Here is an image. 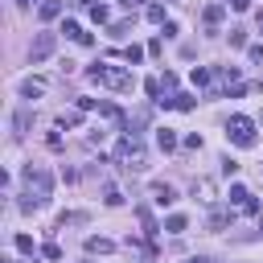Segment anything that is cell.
Returning a JSON list of instances; mask_svg holds the SVG:
<instances>
[{
	"label": "cell",
	"mask_w": 263,
	"mask_h": 263,
	"mask_svg": "<svg viewBox=\"0 0 263 263\" xmlns=\"http://www.w3.org/2000/svg\"><path fill=\"white\" fill-rule=\"evenodd\" d=\"M148 21H156V25H164V4H152V8H148Z\"/></svg>",
	"instance_id": "21"
},
{
	"label": "cell",
	"mask_w": 263,
	"mask_h": 263,
	"mask_svg": "<svg viewBox=\"0 0 263 263\" xmlns=\"http://www.w3.org/2000/svg\"><path fill=\"white\" fill-rule=\"evenodd\" d=\"M127 29H132V21H115V25H111V33H115V37H123Z\"/></svg>",
	"instance_id": "28"
},
{
	"label": "cell",
	"mask_w": 263,
	"mask_h": 263,
	"mask_svg": "<svg viewBox=\"0 0 263 263\" xmlns=\"http://www.w3.org/2000/svg\"><path fill=\"white\" fill-rule=\"evenodd\" d=\"M173 86H177V74H168V70H164V78H160V90H173Z\"/></svg>",
	"instance_id": "29"
},
{
	"label": "cell",
	"mask_w": 263,
	"mask_h": 263,
	"mask_svg": "<svg viewBox=\"0 0 263 263\" xmlns=\"http://www.w3.org/2000/svg\"><path fill=\"white\" fill-rule=\"evenodd\" d=\"M144 90H148L152 99H160V78H148V82H144Z\"/></svg>",
	"instance_id": "26"
},
{
	"label": "cell",
	"mask_w": 263,
	"mask_h": 263,
	"mask_svg": "<svg viewBox=\"0 0 263 263\" xmlns=\"http://www.w3.org/2000/svg\"><path fill=\"white\" fill-rule=\"evenodd\" d=\"M193 103H197L193 95H173V107H177V111H193Z\"/></svg>",
	"instance_id": "18"
},
{
	"label": "cell",
	"mask_w": 263,
	"mask_h": 263,
	"mask_svg": "<svg viewBox=\"0 0 263 263\" xmlns=\"http://www.w3.org/2000/svg\"><path fill=\"white\" fill-rule=\"evenodd\" d=\"M53 16H62V4L58 0H45L41 4V21H53Z\"/></svg>",
	"instance_id": "13"
},
{
	"label": "cell",
	"mask_w": 263,
	"mask_h": 263,
	"mask_svg": "<svg viewBox=\"0 0 263 263\" xmlns=\"http://www.w3.org/2000/svg\"><path fill=\"white\" fill-rule=\"evenodd\" d=\"M247 53H251V62H263V45H251Z\"/></svg>",
	"instance_id": "30"
},
{
	"label": "cell",
	"mask_w": 263,
	"mask_h": 263,
	"mask_svg": "<svg viewBox=\"0 0 263 263\" xmlns=\"http://www.w3.org/2000/svg\"><path fill=\"white\" fill-rule=\"evenodd\" d=\"M16 251H25V255H33V238H29V234H16Z\"/></svg>",
	"instance_id": "23"
},
{
	"label": "cell",
	"mask_w": 263,
	"mask_h": 263,
	"mask_svg": "<svg viewBox=\"0 0 263 263\" xmlns=\"http://www.w3.org/2000/svg\"><path fill=\"white\" fill-rule=\"evenodd\" d=\"M123 4H127V8H132V4H140V0H123Z\"/></svg>",
	"instance_id": "32"
},
{
	"label": "cell",
	"mask_w": 263,
	"mask_h": 263,
	"mask_svg": "<svg viewBox=\"0 0 263 263\" xmlns=\"http://www.w3.org/2000/svg\"><path fill=\"white\" fill-rule=\"evenodd\" d=\"M49 185H53V181H49V173H45V168H25V193H29V197H37L41 205L49 201Z\"/></svg>",
	"instance_id": "3"
},
{
	"label": "cell",
	"mask_w": 263,
	"mask_h": 263,
	"mask_svg": "<svg viewBox=\"0 0 263 263\" xmlns=\"http://www.w3.org/2000/svg\"><path fill=\"white\" fill-rule=\"evenodd\" d=\"M226 222H230L226 210H214V214H210V230H226Z\"/></svg>",
	"instance_id": "15"
},
{
	"label": "cell",
	"mask_w": 263,
	"mask_h": 263,
	"mask_svg": "<svg viewBox=\"0 0 263 263\" xmlns=\"http://www.w3.org/2000/svg\"><path fill=\"white\" fill-rule=\"evenodd\" d=\"M78 123H82L78 111H62V115H58V127H78Z\"/></svg>",
	"instance_id": "14"
},
{
	"label": "cell",
	"mask_w": 263,
	"mask_h": 263,
	"mask_svg": "<svg viewBox=\"0 0 263 263\" xmlns=\"http://www.w3.org/2000/svg\"><path fill=\"white\" fill-rule=\"evenodd\" d=\"M53 45H58V41H53V33H37V41H33L29 58H33V62H45V58L53 53Z\"/></svg>",
	"instance_id": "5"
},
{
	"label": "cell",
	"mask_w": 263,
	"mask_h": 263,
	"mask_svg": "<svg viewBox=\"0 0 263 263\" xmlns=\"http://www.w3.org/2000/svg\"><path fill=\"white\" fill-rule=\"evenodd\" d=\"M218 78H222V82H238V66H222Z\"/></svg>",
	"instance_id": "19"
},
{
	"label": "cell",
	"mask_w": 263,
	"mask_h": 263,
	"mask_svg": "<svg viewBox=\"0 0 263 263\" xmlns=\"http://www.w3.org/2000/svg\"><path fill=\"white\" fill-rule=\"evenodd\" d=\"M226 136H230L238 148H251V144H255V123H251L247 115H230V123H226Z\"/></svg>",
	"instance_id": "4"
},
{
	"label": "cell",
	"mask_w": 263,
	"mask_h": 263,
	"mask_svg": "<svg viewBox=\"0 0 263 263\" xmlns=\"http://www.w3.org/2000/svg\"><path fill=\"white\" fill-rule=\"evenodd\" d=\"M218 21H222V4H210V8H205V25L218 29Z\"/></svg>",
	"instance_id": "17"
},
{
	"label": "cell",
	"mask_w": 263,
	"mask_h": 263,
	"mask_svg": "<svg viewBox=\"0 0 263 263\" xmlns=\"http://www.w3.org/2000/svg\"><path fill=\"white\" fill-rule=\"evenodd\" d=\"M41 255H45V259H62V247H58V242H45Z\"/></svg>",
	"instance_id": "24"
},
{
	"label": "cell",
	"mask_w": 263,
	"mask_h": 263,
	"mask_svg": "<svg viewBox=\"0 0 263 263\" xmlns=\"http://www.w3.org/2000/svg\"><path fill=\"white\" fill-rule=\"evenodd\" d=\"M115 160H119L123 168H136V173H140V168L148 164V152H144V144H140L136 136H123L119 148H115Z\"/></svg>",
	"instance_id": "2"
},
{
	"label": "cell",
	"mask_w": 263,
	"mask_h": 263,
	"mask_svg": "<svg viewBox=\"0 0 263 263\" xmlns=\"http://www.w3.org/2000/svg\"><path fill=\"white\" fill-rule=\"evenodd\" d=\"M103 201H107V205H119L123 197H119V189H115V185H107V189H103Z\"/></svg>",
	"instance_id": "20"
},
{
	"label": "cell",
	"mask_w": 263,
	"mask_h": 263,
	"mask_svg": "<svg viewBox=\"0 0 263 263\" xmlns=\"http://www.w3.org/2000/svg\"><path fill=\"white\" fill-rule=\"evenodd\" d=\"M90 78L95 82H103V86H111V90H132L136 86V78H132V70H119V66H90Z\"/></svg>",
	"instance_id": "1"
},
{
	"label": "cell",
	"mask_w": 263,
	"mask_h": 263,
	"mask_svg": "<svg viewBox=\"0 0 263 263\" xmlns=\"http://www.w3.org/2000/svg\"><path fill=\"white\" fill-rule=\"evenodd\" d=\"M156 144H160L164 152H173V148H177V136H173L168 127H160V132H156Z\"/></svg>",
	"instance_id": "11"
},
{
	"label": "cell",
	"mask_w": 263,
	"mask_h": 263,
	"mask_svg": "<svg viewBox=\"0 0 263 263\" xmlns=\"http://www.w3.org/2000/svg\"><path fill=\"white\" fill-rule=\"evenodd\" d=\"M185 263H205V259H185Z\"/></svg>",
	"instance_id": "33"
},
{
	"label": "cell",
	"mask_w": 263,
	"mask_h": 263,
	"mask_svg": "<svg viewBox=\"0 0 263 263\" xmlns=\"http://www.w3.org/2000/svg\"><path fill=\"white\" fill-rule=\"evenodd\" d=\"M230 201L242 210V214H259V205H255V197L242 189V185H230Z\"/></svg>",
	"instance_id": "6"
},
{
	"label": "cell",
	"mask_w": 263,
	"mask_h": 263,
	"mask_svg": "<svg viewBox=\"0 0 263 263\" xmlns=\"http://www.w3.org/2000/svg\"><path fill=\"white\" fill-rule=\"evenodd\" d=\"M123 58H127V62H132V66H136V62H140V58H144V49H140V45H127V49H123Z\"/></svg>",
	"instance_id": "22"
},
{
	"label": "cell",
	"mask_w": 263,
	"mask_h": 263,
	"mask_svg": "<svg viewBox=\"0 0 263 263\" xmlns=\"http://www.w3.org/2000/svg\"><path fill=\"white\" fill-rule=\"evenodd\" d=\"M185 226H189V222H185V214H168V222H164V230H168V234H181Z\"/></svg>",
	"instance_id": "12"
},
{
	"label": "cell",
	"mask_w": 263,
	"mask_h": 263,
	"mask_svg": "<svg viewBox=\"0 0 263 263\" xmlns=\"http://www.w3.org/2000/svg\"><path fill=\"white\" fill-rule=\"evenodd\" d=\"M193 86H205V90H210V86H214V74H210L205 66H193Z\"/></svg>",
	"instance_id": "9"
},
{
	"label": "cell",
	"mask_w": 263,
	"mask_h": 263,
	"mask_svg": "<svg viewBox=\"0 0 263 263\" xmlns=\"http://www.w3.org/2000/svg\"><path fill=\"white\" fill-rule=\"evenodd\" d=\"M86 251H90V255H107L111 242H107V238H86Z\"/></svg>",
	"instance_id": "16"
},
{
	"label": "cell",
	"mask_w": 263,
	"mask_h": 263,
	"mask_svg": "<svg viewBox=\"0 0 263 263\" xmlns=\"http://www.w3.org/2000/svg\"><path fill=\"white\" fill-rule=\"evenodd\" d=\"M259 25H263V21H259Z\"/></svg>",
	"instance_id": "36"
},
{
	"label": "cell",
	"mask_w": 263,
	"mask_h": 263,
	"mask_svg": "<svg viewBox=\"0 0 263 263\" xmlns=\"http://www.w3.org/2000/svg\"><path fill=\"white\" fill-rule=\"evenodd\" d=\"M230 8H238V12H247V8H251V0H230Z\"/></svg>",
	"instance_id": "31"
},
{
	"label": "cell",
	"mask_w": 263,
	"mask_h": 263,
	"mask_svg": "<svg viewBox=\"0 0 263 263\" xmlns=\"http://www.w3.org/2000/svg\"><path fill=\"white\" fill-rule=\"evenodd\" d=\"M37 95H45V82L41 78H25L21 82V99H37Z\"/></svg>",
	"instance_id": "8"
},
{
	"label": "cell",
	"mask_w": 263,
	"mask_h": 263,
	"mask_svg": "<svg viewBox=\"0 0 263 263\" xmlns=\"http://www.w3.org/2000/svg\"><path fill=\"white\" fill-rule=\"evenodd\" d=\"M230 45H247V29H230Z\"/></svg>",
	"instance_id": "25"
},
{
	"label": "cell",
	"mask_w": 263,
	"mask_h": 263,
	"mask_svg": "<svg viewBox=\"0 0 263 263\" xmlns=\"http://www.w3.org/2000/svg\"><path fill=\"white\" fill-rule=\"evenodd\" d=\"M259 230H263V214H259Z\"/></svg>",
	"instance_id": "35"
},
{
	"label": "cell",
	"mask_w": 263,
	"mask_h": 263,
	"mask_svg": "<svg viewBox=\"0 0 263 263\" xmlns=\"http://www.w3.org/2000/svg\"><path fill=\"white\" fill-rule=\"evenodd\" d=\"M12 127H16V136H25V132L33 127V115H29V111H16V115H12Z\"/></svg>",
	"instance_id": "10"
},
{
	"label": "cell",
	"mask_w": 263,
	"mask_h": 263,
	"mask_svg": "<svg viewBox=\"0 0 263 263\" xmlns=\"http://www.w3.org/2000/svg\"><path fill=\"white\" fill-rule=\"evenodd\" d=\"M193 189H197V193H201V197H214V181H197V185H193Z\"/></svg>",
	"instance_id": "27"
},
{
	"label": "cell",
	"mask_w": 263,
	"mask_h": 263,
	"mask_svg": "<svg viewBox=\"0 0 263 263\" xmlns=\"http://www.w3.org/2000/svg\"><path fill=\"white\" fill-rule=\"evenodd\" d=\"M16 4H21V8H25V4H33V0H16Z\"/></svg>",
	"instance_id": "34"
},
{
	"label": "cell",
	"mask_w": 263,
	"mask_h": 263,
	"mask_svg": "<svg viewBox=\"0 0 263 263\" xmlns=\"http://www.w3.org/2000/svg\"><path fill=\"white\" fill-rule=\"evenodd\" d=\"M152 201H156V205H173V201H177V189L156 181V185H152Z\"/></svg>",
	"instance_id": "7"
}]
</instances>
